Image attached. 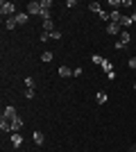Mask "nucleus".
Segmentation results:
<instances>
[{
    "label": "nucleus",
    "instance_id": "0eeeda50",
    "mask_svg": "<svg viewBox=\"0 0 136 152\" xmlns=\"http://www.w3.org/2000/svg\"><path fill=\"white\" fill-rule=\"evenodd\" d=\"M41 27H43V32H48V34H50V32H55V23H52V18L43 20V23H41Z\"/></svg>",
    "mask_w": 136,
    "mask_h": 152
},
{
    "label": "nucleus",
    "instance_id": "a878e982",
    "mask_svg": "<svg viewBox=\"0 0 136 152\" xmlns=\"http://www.w3.org/2000/svg\"><path fill=\"white\" fill-rule=\"evenodd\" d=\"M50 39H61V32H59V30H55V32H50Z\"/></svg>",
    "mask_w": 136,
    "mask_h": 152
},
{
    "label": "nucleus",
    "instance_id": "20e7f679",
    "mask_svg": "<svg viewBox=\"0 0 136 152\" xmlns=\"http://www.w3.org/2000/svg\"><path fill=\"white\" fill-rule=\"evenodd\" d=\"M120 20H123L120 9H111V12H109V23H120Z\"/></svg>",
    "mask_w": 136,
    "mask_h": 152
},
{
    "label": "nucleus",
    "instance_id": "1a4fd4ad",
    "mask_svg": "<svg viewBox=\"0 0 136 152\" xmlns=\"http://www.w3.org/2000/svg\"><path fill=\"white\" fill-rule=\"evenodd\" d=\"M0 129L7 132V134H12L14 132V129H12V121H5V118H2V121H0Z\"/></svg>",
    "mask_w": 136,
    "mask_h": 152
},
{
    "label": "nucleus",
    "instance_id": "a211bd4d",
    "mask_svg": "<svg viewBox=\"0 0 136 152\" xmlns=\"http://www.w3.org/2000/svg\"><path fill=\"white\" fill-rule=\"evenodd\" d=\"M134 20H132V16H123V20H120V27H129Z\"/></svg>",
    "mask_w": 136,
    "mask_h": 152
},
{
    "label": "nucleus",
    "instance_id": "9b49d317",
    "mask_svg": "<svg viewBox=\"0 0 136 152\" xmlns=\"http://www.w3.org/2000/svg\"><path fill=\"white\" fill-rule=\"evenodd\" d=\"M129 41H132V34H129L127 30H123V32H120V43H123V45H127Z\"/></svg>",
    "mask_w": 136,
    "mask_h": 152
},
{
    "label": "nucleus",
    "instance_id": "412c9836",
    "mask_svg": "<svg viewBox=\"0 0 136 152\" xmlns=\"http://www.w3.org/2000/svg\"><path fill=\"white\" fill-rule=\"evenodd\" d=\"M127 66H129L132 70H136V57H129V59H127Z\"/></svg>",
    "mask_w": 136,
    "mask_h": 152
},
{
    "label": "nucleus",
    "instance_id": "f8f14e48",
    "mask_svg": "<svg viewBox=\"0 0 136 152\" xmlns=\"http://www.w3.org/2000/svg\"><path fill=\"white\" fill-rule=\"evenodd\" d=\"M73 70L68 68V66H59V77H71Z\"/></svg>",
    "mask_w": 136,
    "mask_h": 152
},
{
    "label": "nucleus",
    "instance_id": "f257e3e1",
    "mask_svg": "<svg viewBox=\"0 0 136 152\" xmlns=\"http://www.w3.org/2000/svg\"><path fill=\"white\" fill-rule=\"evenodd\" d=\"M0 14H2V16H9V18L16 16V5L9 2V0H2V2H0Z\"/></svg>",
    "mask_w": 136,
    "mask_h": 152
},
{
    "label": "nucleus",
    "instance_id": "cd10ccee",
    "mask_svg": "<svg viewBox=\"0 0 136 152\" xmlns=\"http://www.w3.org/2000/svg\"><path fill=\"white\" fill-rule=\"evenodd\" d=\"M48 39H50V34H48V32H41V43H45Z\"/></svg>",
    "mask_w": 136,
    "mask_h": 152
},
{
    "label": "nucleus",
    "instance_id": "6ab92c4d",
    "mask_svg": "<svg viewBox=\"0 0 136 152\" xmlns=\"http://www.w3.org/2000/svg\"><path fill=\"white\" fill-rule=\"evenodd\" d=\"M89 9H91V12H93V14H100V12H102V9H100V5H97V2H91V5H89Z\"/></svg>",
    "mask_w": 136,
    "mask_h": 152
},
{
    "label": "nucleus",
    "instance_id": "7c9ffc66",
    "mask_svg": "<svg viewBox=\"0 0 136 152\" xmlns=\"http://www.w3.org/2000/svg\"><path fill=\"white\" fill-rule=\"evenodd\" d=\"M134 91H136V82H134Z\"/></svg>",
    "mask_w": 136,
    "mask_h": 152
},
{
    "label": "nucleus",
    "instance_id": "c756f323",
    "mask_svg": "<svg viewBox=\"0 0 136 152\" xmlns=\"http://www.w3.org/2000/svg\"><path fill=\"white\" fill-rule=\"evenodd\" d=\"M129 152H136V145H132V150H129Z\"/></svg>",
    "mask_w": 136,
    "mask_h": 152
},
{
    "label": "nucleus",
    "instance_id": "7ed1b4c3",
    "mask_svg": "<svg viewBox=\"0 0 136 152\" xmlns=\"http://www.w3.org/2000/svg\"><path fill=\"white\" fill-rule=\"evenodd\" d=\"M120 32H123L120 23H109V25H107V34H111V37H116V34H120Z\"/></svg>",
    "mask_w": 136,
    "mask_h": 152
},
{
    "label": "nucleus",
    "instance_id": "bb28decb",
    "mask_svg": "<svg viewBox=\"0 0 136 152\" xmlns=\"http://www.w3.org/2000/svg\"><path fill=\"white\" fill-rule=\"evenodd\" d=\"M25 98H27V100H32V98H34V89H27L25 91Z\"/></svg>",
    "mask_w": 136,
    "mask_h": 152
},
{
    "label": "nucleus",
    "instance_id": "4be33fe9",
    "mask_svg": "<svg viewBox=\"0 0 136 152\" xmlns=\"http://www.w3.org/2000/svg\"><path fill=\"white\" fill-rule=\"evenodd\" d=\"M25 86H27V89H34V80H32V77H25Z\"/></svg>",
    "mask_w": 136,
    "mask_h": 152
},
{
    "label": "nucleus",
    "instance_id": "dca6fc26",
    "mask_svg": "<svg viewBox=\"0 0 136 152\" xmlns=\"http://www.w3.org/2000/svg\"><path fill=\"white\" fill-rule=\"evenodd\" d=\"M95 102H97V104H104V102H107V93H102V91L95 93Z\"/></svg>",
    "mask_w": 136,
    "mask_h": 152
},
{
    "label": "nucleus",
    "instance_id": "423d86ee",
    "mask_svg": "<svg viewBox=\"0 0 136 152\" xmlns=\"http://www.w3.org/2000/svg\"><path fill=\"white\" fill-rule=\"evenodd\" d=\"M12 145H14V148H20V145H23V134L12 132Z\"/></svg>",
    "mask_w": 136,
    "mask_h": 152
},
{
    "label": "nucleus",
    "instance_id": "ddd939ff",
    "mask_svg": "<svg viewBox=\"0 0 136 152\" xmlns=\"http://www.w3.org/2000/svg\"><path fill=\"white\" fill-rule=\"evenodd\" d=\"M102 70L107 73V75H109V73H113V64H111L109 59H104V61H102Z\"/></svg>",
    "mask_w": 136,
    "mask_h": 152
},
{
    "label": "nucleus",
    "instance_id": "b1692460",
    "mask_svg": "<svg viewBox=\"0 0 136 152\" xmlns=\"http://www.w3.org/2000/svg\"><path fill=\"white\" fill-rule=\"evenodd\" d=\"M41 59H43V61H52V52H43Z\"/></svg>",
    "mask_w": 136,
    "mask_h": 152
},
{
    "label": "nucleus",
    "instance_id": "9d476101",
    "mask_svg": "<svg viewBox=\"0 0 136 152\" xmlns=\"http://www.w3.org/2000/svg\"><path fill=\"white\" fill-rule=\"evenodd\" d=\"M23 125H25V123H23V118H14V121H12V129H14V132H20V129H23Z\"/></svg>",
    "mask_w": 136,
    "mask_h": 152
},
{
    "label": "nucleus",
    "instance_id": "6e6552de",
    "mask_svg": "<svg viewBox=\"0 0 136 152\" xmlns=\"http://www.w3.org/2000/svg\"><path fill=\"white\" fill-rule=\"evenodd\" d=\"M14 18H16V23H18V25H23V23H27V18H30V14H27V12H20V14H16Z\"/></svg>",
    "mask_w": 136,
    "mask_h": 152
},
{
    "label": "nucleus",
    "instance_id": "c85d7f7f",
    "mask_svg": "<svg viewBox=\"0 0 136 152\" xmlns=\"http://www.w3.org/2000/svg\"><path fill=\"white\" fill-rule=\"evenodd\" d=\"M132 20H134V23H136V12H132Z\"/></svg>",
    "mask_w": 136,
    "mask_h": 152
},
{
    "label": "nucleus",
    "instance_id": "f03ea898",
    "mask_svg": "<svg viewBox=\"0 0 136 152\" xmlns=\"http://www.w3.org/2000/svg\"><path fill=\"white\" fill-rule=\"evenodd\" d=\"M27 14L30 16H41V2H36V0L27 2Z\"/></svg>",
    "mask_w": 136,
    "mask_h": 152
},
{
    "label": "nucleus",
    "instance_id": "5701e85b",
    "mask_svg": "<svg viewBox=\"0 0 136 152\" xmlns=\"http://www.w3.org/2000/svg\"><path fill=\"white\" fill-rule=\"evenodd\" d=\"M97 16H100V20H109V12H104V9L97 14Z\"/></svg>",
    "mask_w": 136,
    "mask_h": 152
},
{
    "label": "nucleus",
    "instance_id": "f3484780",
    "mask_svg": "<svg viewBox=\"0 0 136 152\" xmlns=\"http://www.w3.org/2000/svg\"><path fill=\"white\" fill-rule=\"evenodd\" d=\"M52 7V0H41V12H50Z\"/></svg>",
    "mask_w": 136,
    "mask_h": 152
},
{
    "label": "nucleus",
    "instance_id": "aec40b11",
    "mask_svg": "<svg viewBox=\"0 0 136 152\" xmlns=\"http://www.w3.org/2000/svg\"><path fill=\"white\" fill-rule=\"evenodd\" d=\"M91 61H93V64H100V66H102L104 57H102V55H93V57H91Z\"/></svg>",
    "mask_w": 136,
    "mask_h": 152
},
{
    "label": "nucleus",
    "instance_id": "2eb2a0df",
    "mask_svg": "<svg viewBox=\"0 0 136 152\" xmlns=\"http://www.w3.org/2000/svg\"><path fill=\"white\" fill-rule=\"evenodd\" d=\"M16 25H18V23H16V18H14V16H12V18H7V20H5V27H7V30H14Z\"/></svg>",
    "mask_w": 136,
    "mask_h": 152
},
{
    "label": "nucleus",
    "instance_id": "39448f33",
    "mask_svg": "<svg viewBox=\"0 0 136 152\" xmlns=\"http://www.w3.org/2000/svg\"><path fill=\"white\" fill-rule=\"evenodd\" d=\"M2 118H5V121H14V118H18V116H16V109H14V107H5Z\"/></svg>",
    "mask_w": 136,
    "mask_h": 152
},
{
    "label": "nucleus",
    "instance_id": "4468645a",
    "mask_svg": "<svg viewBox=\"0 0 136 152\" xmlns=\"http://www.w3.org/2000/svg\"><path fill=\"white\" fill-rule=\"evenodd\" d=\"M32 139H34V143H36V145H43L45 136H43V134H41V132H34V136H32Z\"/></svg>",
    "mask_w": 136,
    "mask_h": 152
},
{
    "label": "nucleus",
    "instance_id": "393cba45",
    "mask_svg": "<svg viewBox=\"0 0 136 152\" xmlns=\"http://www.w3.org/2000/svg\"><path fill=\"white\" fill-rule=\"evenodd\" d=\"M109 5H111V7H113V9H118V7H120V5H123V0H111V2H109Z\"/></svg>",
    "mask_w": 136,
    "mask_h": 152
}]
</instances>
